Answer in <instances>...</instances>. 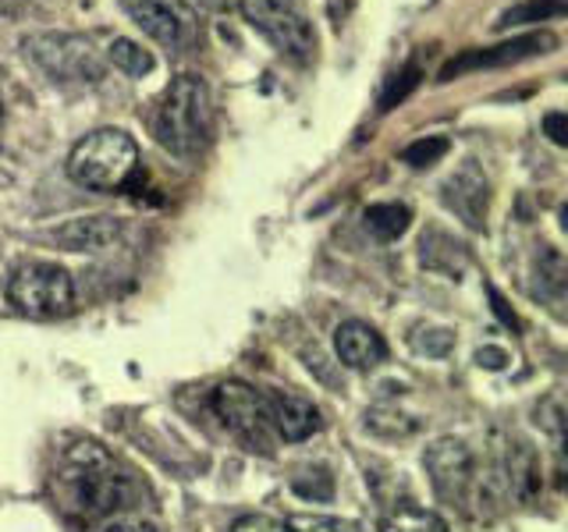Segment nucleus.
I'll return each instance as SVG.
<instances>
[{
    "mask_svg": "<svg viewBox=\"0 0 568 532\" xmlns=\"http://www.w3.org/2000/svg\"><path fill=\"white\" fill-rule=\"evenodd\" d=\"M363 221H366V231L373 238L395 242L405 235L408 224H413V209H408L405 203H373V206H366Z\"/></svg>",
    "mask_w": 568,
    "mask_h": 532,
    "instance_id": "f3484780",
    "label": "nucleus"
},
{
    "mask_svg": "<svg viewBox=\"0 0 568 532\" xmlns=\"http://www.w3.org/2000/svg\"><path fill=\"white\" fill-rule=\"evenodd\" d=\"M487 295H490V309H494V316L497 319H501V324L505 327H511V330H519L523 324H519V316H515V309L508 306V301H505V295L501 291H497L494 288V284H490V288H487Z\"/></svg>",
    "mask_w": 568,
    "mask_h": 532,
    "instance_id": "c85d7f7f",
    "label": "nucleus"
},
{
    "mask_svg": "<svg viewBox=\"0 0 568 532\" xmlns=\"http://www.w3.org/2000/svg\"><path fill=\"white\" fill-rule=\"evenodd\" d=\"M0 121H4V106H0Z\"/></svg>",
    "mask_w": 568,
    "mask_h": 532,
    "instance_id": "2f4dec72",
    "label": "nucleus"
},
{
    "mask_svg": "<svg viewBox=\"0 0 568 532\" xmlns=\"http://www.w3.org/2000/svg\"><path fill=\"white\" fill-rule=\"evenodd\" d=\"M476 362L484 366V369H490V372H501L508 366V351L497 348V345H484V348L476 351Z\"/></svg>",
    "mask_w": 568,
    "mask_h": 532,
    "instance_id": "c756f323",
    "label": "nucleus"
},
{
    "mask_svg": "<svg viewBox=\"0 0 568 532\" xmlns=\"http://www.w3.org/2000/svg\"><path fill=\"white\" fill-rule=\"evenodd\" d=\"M295 532H359L352 522L342 519H327V514H302V519L288 522Z\"/></svg>",
    "mask_w": 568,
    "mask_h": 532,
    "instance_id": "a878e982",
    "label": "nucleus"
},
{
    "mask_svg": "<svg viewBox=\"0 0 568 532\" xmlns=\"http://www.w3.org/2000/svg\"><path fill=\"white\" fill-rule=\"evenodd\" d=\"M210 89L200 75H178L160 96L153 114L156 142L174 156H195L210 139Z\"/></svg>",
    "mask_w": 568,
    "mask_h": 532,
    "instance_id": "f03ea898",
    "label": "nucleus"
},
{
    "mask_svg": "<svg viewBox=\"0 0 568 532\" xmlns=\"http://www.w3.org/2000/svg\"><path fill=\"white\" fill-rule=\"evenodd\" d=\"M50 238L68 248V253H106L121 238V221L103 217V213H97V217H75L61 224Z\"/></svg>",
    "mask_w": 568,
    "mask_h": 532,
    "instance_id": "4468645a",
    "label": "nucleus"
},
{
    "mask_svg": "<svg viewBox=\"0 0 568 532\" xmlns=\"http://www.w3.org/2000/svg\"><path fill=\"white\" fill-rule=\"evenodd\" d=\"M381 532H448V522L426 508H395L381 519Z\"/></svg>",
    "mask_w": 568,
    "mask_h": 532,
    "instance_id": "a211bd4d",
    "label": "nucleus"
},
{
    "mask_svg": "<svg viewBox=\"0 0 568 532\" xmlns=\"http://www.w3.org/2000/svg\"><path fill=\"white\" fill-rule=\"evenodd\" d=\"M565 259L558 248H550V245H540V256H537V280H540V288L550 295V298H561L565 291Z\"/></svg>",
    "mask_w": 568,
    "mask_h": 532,
    "instance_id": "4be33fe9",
    "label": "nucleus"
},
{
    "mask_svg": "<svg viewBox=\"0 0 568 532\" xmlns=\"http://www.w3.org/2000/svg\"><path fill=\"white\" fill-rule=\"evenodd\" d=\"M8 301L32 319H58L75 309V284L58 263L29 259L8 277Z\"/></svg>",
    "mask_w": 568,
    "mask_h": 532,
    "instance_id": "20e7f679",
    "label": "nucleus"
},
{
    "mask_svg": "<svg viewBox=\"0 0 568 532\" xmlns=\"http://www.w3.org/2000/svg\"><path fill=\"white\" fill-rule=\"evenodd\" d=\"M242 14L284 58L310 61L316 53V32L302 0H242Z\"/></svg>",
    "mask_w": 568,
    "mask_h": 532,
    "instance_id": "39448f33",
    "label": "nucleus"
},
{
    "mask_svg": "<svg viewBox=\"0 0 568 532\" xmlns=\"http://www.w3.org/2000/svg\"><path fill=\"white\" fill-rule=\"evenodd\" d=\"M292 493L302 501H331L334 497V475L327 469H306L292 479Z\"/></svg>",
    "mask_w": 568,
    "mask_h": 532,
    "instance_id": "393cba45",
    "label": "nucleus"
},
{
    "mask_svg": "<svg viewBox=\"0 0 568 532\" xmlns=\"http://www.w3.org/2000/svg\"><path fill=\"white\" fill-rule=\"evenodd\" d=\"M106 61H111L118 71H124V75L132 79H142L153 71V53L142 50L135 40H124V35H118V40H111V47H106Z\"/></svg>",
    "mask_w": 568,
    "mask_h": 532,
    "instance_id": "aec40b11",
    "label": "nucleus"
},
{
    "mask_svg": "<svg viewBox=\"0 0 568 532\" xmlns=\"http://www.w3.org/2000/svg\"><path fill=\"white\" fill-rule=\"evenodd\" d=\"M408 348L416 355H430V359H444L455 348V334L444 327H419L408 334Z\"/></svg>",
    "mask_w": 568,
    "mask_h": 532,
    "instance_id": "5701e85b",
    "label": "nucleus"
},
{
    "mask_svg": "<svg viewBox=\"0 0 568 532\" xmlns=\"http://www.w3.org/2000/svg\"><path fill=\"white\" fill-rule=\"evenodd\" d=\"M58 487L64 493L68 508H75L85 522H103L111 514H121L129 504L132 483L124 475L114 458L106 454L100 443H75L61 454L58 466Z\"/></svg>",
    "mask_w": 568,
    "mask_h": 532,
    "instance_id": "f257e3e1",
    "label": "nucleus"
},
{
    "mask_svg": "<svg viewBox=\"0 0 568 532\" xmlns=\"http://www.w3.org/2000/svg\"><path fill=\"white\" fill-rule=\"evenodd\" d=\"M568 11L565 0H526V4L508 8L501 18L494 22L497 32H505L511 25H532V22H547V18H561Z\"/></svg>",
    "mask_w": 568,
    "mask_h": 532,
    "instance_id": "6ab92c4d",
    "label": "nucleus"
},
{
    "mask_svg": "<svg viewBox=\"0 0 568 532\" xmlns=\"http://www.w3.org/2000/svg\"><path fill=\"white\" fill-rule=\"evenodd\" d=\"M263 395V408H266V419H271V430L281 440H310L320 430V412L310 398L295 395V390H260Z\"/></svg>",
    "mask_w": 568,
    "mask_h": 532,
    "instance_id": "f8f14e48",
    "label": "nucleus"
},
{
    "mask_svg": "<svg viewBox=\"0 0 568 532\" xmlns=\"http://www.w3.org/2000/svg\"><path fill=\"white\" fill-rule=\"evenodd\" d=\"M231 532H295V529L281 519H271V514H242V519L231 525Z\"/></svg>",
    "mask_w": 568,
    "mask_h": 532,
    "instance_id": "cd10ccee",
    "label": "nucleus"
},
{
    "mask_svg": "<svg viewBox=\"0 0 568 532\" xmlns=\"http://www.w3.org/2000/svg\"><path fill=\"white\" fill-rule=\"evenodd\" d=\"M423 82V68L416 61H408L398 75H390L387 85H384V93H381V111H395L398 103L408 100V93Z\"/></svg>",
    "mask_w": 568,
    "mask_h": 532,
    "instance_id": "412c9836",
    "label": "nucleus"
},
{
    "mask_svg": "<svg viewBox=\"0 0 568 532\" xmlns=\"http://www.w3.org/2000/svg\"><path fill=\"white\" fill-rule=\"evenodd\" d=\"M93 532H156V525L153 522H146V519H139V514H111V519H103V522H97V529Z\"/></svg>",
    "mask_w": 568,
    "mask_h": 532,
    "instance_id": "bb28decb",
    "label": "nucleus"
},
{
    "mask_svg": "<svg viewBox=\"0 0 568 532\" xmlns=\"http://www.w3.org/2000/svg\"><path fill=\"white\" fill-rule=\"evenodd\" d=\"M440 203L448 206L455 217L469 231L487 227V209H490V182L479 164H462L448 182L440 185Z\"/></svg>",
    "mask_w": 568,
    "mask_h": 532,
    "instance_id": "9d476101",
    "label": "nucleus"
},
{
    "mask_svg": "<svg viewBox=\"0 0 568 532\" xmlns=\"http://www.w3.org/2000/svg\"><path fill=\"white\" fill-rule=\"evenodd\" d=\"M448 150H452V142L444 139V135H426V139H416L413 146H405L402 160H405L408 167L423 171V167H434L440 156H448Z\"/></svg>",
    "mask_w": 568,
    "mask_h": 532,
    "instance_id": "b1692460",
    "label": "nucleus"
},
{
    "mask_svg": "<svg viewBox=\"0 0 568 532\" xmlns=\"http://www.w3.org/2000/svg\"><path fill=\"white\" fill-rule=\"evenodd\" d=\"M210 4H213V0H210Z\"/></svg>",
    "mask_w": 568,
    "mask_h": 532,
    "instance_id": "473e14b6",
    "label": "nucleus"
},
{
    "mask_svg": "<svg viewBox=\"0 0 568 532\" xmlns=\"http://www.w3.org/2000/svg\"><path fill=\"white\" fill-rule=\"evenodd\" d=\"M26 50L40 61L53 79H79V82H100L103 61L93 53L82 35H32Z\"/></svg>",
    "mask_w": 568,
    "mask_h": 532,
    "instance_id": "0eeeda50",
    "label": "nucleus"
},
{
    "mask_svg": "<svg viewBox=\"0 0 568 532\" xmlns=\"http://www.w3.org/2000/svg\"><path fill=\"white\" fill-rule=\"evenodd\" d=\"M544 132L550 135V142H555V146H568V117L561 111L544 117Z\"/></svg>",
    "mask_w": 568,
    "mask_h": 532,
    "instance_id": "7c9ffc66",
    "label": "nucleus"
},
{
    "mask_svg": "<svg viewBox=\"0 0 568 532\" xmlns=\"http://www.w3.org/2000/svg\"><path fill=\"white\" fill-rule=\"evenodd\" d=\"M213 412L224 419L227 430L235 433L248 451L274 454V430H271V419H266L260 390L239 380H227L213 390Z\"/></svg>",
    "mask_w": 568,
    "mask_h": 532,
    "instance_id": "423d86ee",
    "label": "nucleus"
},
{
    "mask_svg": "<svg viewBox=\"0 0 568 532\" xmlns=\"http://www.w3.org/2000/svg\"><path fill=\"white\" fill-rule=\"evenodd\" d=\"M497 479H501L505 493L515 497V501H529V497L537 493L540 466H537V454H532L529 443H523V440L508 443L505 461L497 466Z\"/></svg>",
    "mask_w": 568,
    "mask_h": 532,
    "instance_id": "2eb2a0df",
    "label": "nucleus"
},
{
    "mask_svg": "<svg viewBox=\"0 0 568 532\" xmlns=\"http://www.w3.org/2000/svg\"><path fill=\"white\" fill-rule=\"evenodd\" d=\"M558 47V35L555 32H529L519 35V40H508V43H497V47H476L452 58L448 64L440 68V82H452L462 79L466 71H479V68H505V64H519L526 58H537V53H550Z\"/></svg>",
    "mask_w": 568,
    "mask_h": 532,
    "instance_id": "1a4fd4ad",
    "label": "nucleus"
},
{
    "mask_svg": "<svg viewBox=\"0 0 568 532\" xmlns=\"http://www.w3.org/2000/svg\"><path fill=\"white\" fill-rule=\"evenodd\" d=\"M139 167V146L129 132L121 129H97L75 142L68 153L71 182L93 192H118L132 182Z\"/></svg>",
    "mask_w": 568,
    "mask_h": 532,
    "instance_id": "7ed1b4c3",
    "label": "nucleus"
},
{
    "mask_svg": "<svg viewBox=\"0 0 568 532\" xmlns=\"http://www.w3.org/2000/svg\"><path fill=\"white\" fill-rule=\"evenodd\" d=\"M426 475L437 490L440 501L448 504H466L469 490L476 487V458L462 440L440 437L426 448Z\"/></svg>",
    "mask_w": 568,
    "mask_h": 532,
    "instance_id": "6e6552de",
    "label": "nucleus"
},
{
    "mask_svg": "<svg viewBox=\"0 0 568 532\" xmlns=\"http://www.w3.org/2000/svg\"><path fill=\"white\" fill-rule=\"evenodd\" d=\"M419 259H423L426 270L458 277V274L469 266V248L462 245L455 235H448V231L430 227V231H426V235L419 238Z\"/></svg>",
    "mask_w": 568,
    "mask_h": 532,
    "instance_id": "dca6fc26",
    "label": "nucleus"
},
{
    "mask_svg": "<svg viewBox=\"0 0 568 532\" xmlns=\"http://www.w3.org/2000/svg\"><path fill=\"white\" fill-rule=\"evenodd\" d=\"M132 22L164 47H182L195 29L192 11L182 0H121Z\"/></svg>",
    "mask_w": 568,
    "mask_h": 532,
    "instance_id": "9b49d317",
    "label": "nucleus"
},
{
    "mask_svg": "<svg viewBox=\"0 0 568 532\" xmlns=\"http://www.w3.org/2000/svg\"><path fill=\"white\" fill-rule=\"evenodd\" d=\"M334 351H337V362L348 369H373L387 359L384 337L369 324H363V319H345V324H337Z\"/></svg>",
    "mask_w": 568,
    "mask_h": 532,
    "instance_id": "ddd939ff",
    "label": "nucleus"
}]
</instances>
